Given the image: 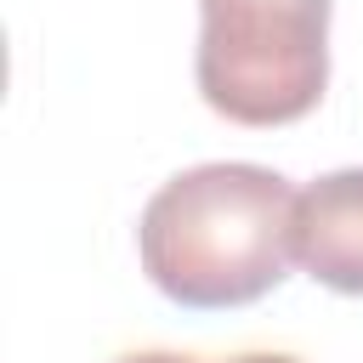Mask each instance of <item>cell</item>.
<instances>
[{"label":"cell","mask_w":363,"mask_h":363,"mask_svg":"<svg viewBox=\"0 0 363 363\" xmlns=\"http://www.w3.org/2000/svg\"><path fill=\"white\" fill-rule=\"evenodd\" d=\"M295 187L267 164H199L170 176L136 227L142 272L193 312L250 306L295 261Z\"/></svg>","instance_id":"6da1fadb"},{"label":"cell","mask_w":363,"mask_h":363,"mask_svg":"<svg viewBox=\"0 0 363 363\" xmlns=\"http://www.w3.org/2000/svg\"><path fill=\"white\" fill-rule=\"evenodd\" d=\"M199 96L233 125H295L329 85V0H199Z\"/></svg>","instance_id":"7a4b0ae2"},{"label":"cell","mask_w":363,"mask_h":363,"mask_svg":"<svg viewBox=\"0 0 363 363\" xmlns=\"http://www.w3.org/2000/svg\"><path fill=\"white\" fill-rule=\"evenodd\" d=\"M295 261L335 295H363V164L318 176L295 199Z\"/></svg>","instance_id":"3957f363"},{"label":"cell","mask_w":363,"mask_h":363,"mask_svg":"<svg viewBox=\"0 0 363 363\" xmlns=\"http://www.w3.org/2000/svg\"><path fill=\"white\" fill-rule=\"evenodd\" d=\"M113 363H199V357H182V352H125Z\"/></svg>","instance_id":"277c9868"},{"label":"cell","mask_w":363,"mask_h":363,"mask_svg":"<svg viewBox=\"0 0 363 363\" xmlns=\"http://www.w3.org/2000/svg\"><path fill=\"white\" fill-rule=\"evenodd\" d=\"M227 363H301L289 352H244V357H227Z\"/></svg>","instance_id":"5b68a950"}]
</instances>
